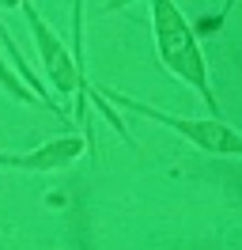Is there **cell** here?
Instances as JSON below:
<instances>
[{"mask_svg": "<svg viewBox=\"0 0 242 250\" xmlns=\"http://www.w3.org/2000/svg\"><path fill=\"white\" fill-rule=\"evenodd\" d=\"M72 23H76V61L83 64V49H80V31H83V23H80V0H72Z\"/></svg>", "mask_w": 242, "mask_h": 250, "instance_id": "cell-6", "label": "cell"}, {"mask_svg": "<svg viewBox=\"0 0 242 250\" xmlns=\"http://www.w3.org/2000/svg\"><path fill=\"white\" fill-rule=\"evenodd\" d=\"M102 95H106V99H114L121 110H133V114H140V118H151V122H159V125H166V129L182 133L193 148L208 152V156H223V159L242 156L239 129H235V125H227L223 118H178V114H166V110H159V106L136 103V99L118 95V91H102Z\"/></svg>", "mask_w": 242, "mask_h": 250, "instance_id": "cell-2", "label": "cell"}, {"mask_svg": "<svg viewBox=\"0 0 242 250\" xmlns=\"http://www.w3.org/2000/svg\"><path fill=\"white\" fill-rule=\"evenodd\" d=\"M87 141L80 133H68V137H57V141L34 148L27 156H15V152H0V167L4 171H60L68 167L76 156H83Z\"/></svg>", "mask_w": 242, "mask_h": 250, "instance_id": "cell-4", "label": "cell"}, {"mask_svg": "<svg viewBox=\"0 0 242 250\" xmlns=\"http://www.w3.org/2000/svg\"><path fill=\"white\" fill-rule=\"evenodd\" d=\"M114 4H125V0H114ZM151 8V34H155V53L170 76H178L182 83H189L197 91V99L212 110V118H220V103H216V91H212L208 80V61L201 53V42H197L189 19L182 16V8L174 0H148Z\"/></svg>", "mask_w": 242, "mask_h": 250, "instance_id": "cell-1", "label": "cell"}, {"mask_svg": "<svg viewBox=\"0 0 242 250\" xmlns=\"http://www.w3.org/2000/svg\"><path fill=\"white\" fill-rule=\"evenodd\" d=\"M15 4H19L30 34H34V49H38V61H42L49 83H53L60 95H72L76 103H80V114H83V95H87V72H83V64L68 53V46H64L60 34L45 23V16L38 12L34 0H15Z\"/></svg>", "mask_w": 242, "mask_h": 250, "instance_id": "cell-3", "label": "cell"}, {"mask_svg": "<svg viewBox=\"0 0 242 250\" xmlns=\"http://www.w3.org/2000/svg\"><path fill=\"white\" fill-rule=\"evenodd\" d=\"M0 38H4V46L12 49V57H15V68H19V49H15L12 42H8V34H4V27H0ZM0 87H4V91L12 95L15 103H38V99H34V95L27 91V83H23V80H15V72L8 68V64H4V57H0Z\"/></svg>", "mask_w": 242, "mask_h": 250, "instance_id": "cell-5", "label": "cell"}]
</instances>
